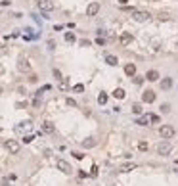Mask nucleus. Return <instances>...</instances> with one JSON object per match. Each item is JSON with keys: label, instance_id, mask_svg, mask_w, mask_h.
I'll return each mask as SVG.
<instances>
[{"label": "nucleus", "instance_id": "2eb2a0df", "mask_svg": "<svg viewBox=\"0 0 178 186\" xmlns=\"http://www.w3.org/2000/svg\"><path fill=\"white\" fill-rule=\"evenodd\" d=\"M105 63H109V65H117L119 63V60H117V56H105Z\"/></svg>", "mask_w": 178, "mask_h": 186}, {"label": "nucleus", "instance_id": "bb28decb", "mask_svg": "<svg viewBox=\"0 0 178 186\" xmlns=\"http://www.w3.org/2000/svg\"><path fill=\"white\" fill-rule=\"evenodd\" d=\"M96 44H100V46H104V44H105V38H104V37H98V38H96Z\"/></svg>", "mask_w": 178, "mask_h": 186}, {"label": "nucleus", "instance_id": "7ed1b4c3", "mask_svg": "<svg viewBox=\"0 0 178 186\" xmlns=\"http://www.w3.org/2000/svg\"><path fill=\"white\" fill-rule=\"evenodd\" d=\"M159 134L163 136V140H170V138L174 136V129H172L170 125H163V127L159 129Z\"/></svg>", "mask_w": 178, "mask_h": 186}, {"label": "nucleus", "instance_id": "c9c22d12", "mask_svg": "<svg viewBox=\"0 0 178 186\" xmlns=\"http://www.w3.org/2000/svg\"><path fill=\"white\" fill-rule=\"evenodd\" d=\"M29 81H31V83H37L38 77H37V75H31V79H29Z\"/></svg>", "mask_w": 178, "mask_h": 186}, {"label": "nucleus", "instance_id": "20e7f679", "mask_svg": "<svg viewBox=\"0 0 178 186\" xmlns=\"http://www.w3.org/2000/svg\"><path fill=\"white\" fill-rule=\"evenodd\" d=\"M38 8H40V12H44V14H50L52 10H54V2H52V0H38Z\"/></svg>", "mask_w": 178, "mask_h": 186}, {"label": "nucleus", "instance_id": "7c9ffc66", "mask_svg": "<svg viewBox=\"0 0 178 186\" xmlns=\"http://www.w3.org/2000/svg\"><path fill=\"white\" fill-rule=\"evenodd\" d=\"M81 46H90V40H86V38H82V40H81Z\"/></svg>", "mask_w": 178, "mask_h": 186}, {"label": "nucleus", "instance_id": "72a5a7b5", "mask_svg": "<svg viewBox=\"0 0 178 186\" xmlns=\"http://www.w3.org/2000/svg\"><path fill=\"white\" fill-rule=\"evenodd\" d=\"M73 155H75L77 159H82V157H84V155H82V154H79V152H73Z\"/></svg>", "mask_w": 178, "mask_h": 186}, {"label": "nucleus", "instance_id": "ddd939ff", "mask_svg": "<svg viewBox=\"0 0 178 186\" xmlns=\"http://www.w3.org/2000/svg\"><path fill=\"white\" fill-rule=\"evenodd\" d=\"M42 130H44V132H48V134H52V132H54V130H56V127L52 125L50 121H46L44 125H42Z\"/></svg>", "mask_w": 178, "mask_h": 186}, {"label": "nucleus", "instance_id": "b1692460", "mask_svg": "<svg viewBox=\"0 0 178 186\" xmlns=\"http://www.w3.org/2000/svg\"><path fill=\"white\" fill-rule=\"evenodd\" d=\"M65 40H67V42H75V35H73V33H65Z\"/></svg>", "mask_w": 178, "mask_h": 186}, {"label": "nucleus", "instance_id": "a211bd4d", "mask_svg": "<svg viewBox=\"0 0 178 186\" xmlns=\"http://www.w3.org/2000/svg\"><path fill=\"white\" fill-rule=\"evenodd\" d=\"M147 123H149V117H138V119H136V125H142V127H146Z\"/></svg>", "mask_w": 178, "mask_h": 186}, {"label": "nucleus", "instance_id": "dca6fc26", "mask_svg": "<svg viewBox=\"0 0 178 186\" xmlns=\"http://www.w3.org/2000/svg\"><path fill=\"white\" fill-rule=\"evenodd\" d=\"M170 86H172V79H163V81H161V88L169 90Z\"/></svg>", "mask_w": 178, "mask_h": 186}, {"label": "nucleus", "instance_id": "5701e85b", "mask_svg": "<svg viewBox=\"0 0 178 186\" xmlns=\"http://www.w3.org/2000/svg\"><path fill=\"white\" fill-rule=\"evenodd\" d=\"M98 102H100V104H102V106H104V104H105V102H107V94H105V92H102V94H100V96H98Z\"/></svg>", "mask_w": 178, "mask_h": 186}, {"label": "nucleus", "instance_id": "4468645a", "mask_svg": "<svg viewBox=\"0 0 178 186\" xmlns=\"http://www.w3.org/2000/svg\"><path fill=\"white\" fill-rule=\"evenodd\" d=\"M92 146H96V140H94V138L82 140V148H92Z\"/></svg>", "mask_w": 178, "mask_h": 186}, {"label": "nucleus", "instance_id": "4c0bfd02", "mask_svg": "<svg viewBox=\"0 0 178 186\" xmlns=\"http://www.w3.org/2000/svg\"><path fill=\"white\" fill-rule=\"evenodd\" d=\"M119 4H127V0H119Z\"/></svg>", "mask_w": 178, "mask_h": 186}, {"label": "nucleus", "instance_id": "f03ea898", "mask_svg": "<svg viewBox=\"0 0 178 186\" xmlns=\"http://www.w3.org/2000/svg\"><path fill=\"white\" fill-rule=\"evenodd\" d=\"M170 150H172V146H170V142H167V140H163V142L157 144V154L159 155H169Z\"/></svg>", "mask_w": 178, "mask_h": 186}, {"label": "nucleus", "instance_id": "e433bc0d", "mask_svg": "<svg viewBox=\"0 0 178 186\" xmlns=\"http://www.w3.org/2000/svg\"><path fill=\"white\" fill-rule=\"evenodd\" d=\"M67 104H69V106H77V102H75V100H71V98H67Z\"/></svg>", "mask_w": 178, "mask_h": 186}, {"label": "nucleus", "instance_id": "f257e3e1", "mask_svg": "<svg viewBox=\"0 0 178 186\" xmlns=\"http://www.w3.org/2000/svg\"><path fill=\"white\" fill-rule=\"evenodd\" d=\"M132 17L136 19V21H140V23H144V21H149V19H151V14H149V12H140V10H132Z\"/></svg>", "mask_w": 178, "mask_h": 186}, {"label": "nucleus", "instance_id": "6e6552de", "mask_svg": "<svg viewBox=\"0 0 178 186\" xmlns=\"http://www.w3.org/2000/svg\"><path fill=\"white\" fill-rule=\"evenodd\" d=\"M98 12H100V2H90L88 8H86V15L88 17H94Z\"/></svg>", "mask_w": 178, "mask_h": 186}, {"label": "nucleus", "instance_id": "a878e982", "mask_svg": "<svg viewBox=\"0 0 178 186\" xmlns=\"http://www.w3.org/2000/svg\"><path fill=\"white\" fill-rule=\"evenodd\" d=\"M142 83H144V77H134V84H138V86H140Z\"/></svg>", "mask_w": 178, "mask_h": 186}, {"label": "nucleus", "instance_id": "2f4dec72", "mask_svg": "<svg viewBox=\"0 0 178 186\" xmlns=\"http://www.w3.org/2000/svg\"><path fill=\"white\" fill-rule=\"evenodd\" d=\"M23 142H25V144H29V142H33V136L29 134V136H25V138H23Z\"/></svg>", "mask_w": 178, "mask_h": 186}, {"label": "nucleus", "instance_id": "a19ab883", "mask_svg": "<svg viewBox=\"0 0 178 186\" xmlns=\"http://www.w3.org/2000/svg\"><path fill=\"white\" fill-rule=\"evenodd\" d=\"M176 173H178V169H176Z\"/></svg>", "mask_w": 178, "mask_h": 186}, {"label": "nucleus", "instance_id": "4be33fe9", "mask_svg": "<svg viewBox=\"0 0 178 186\" xmlns=\"http://www.w3.org/2000/svg\"><path fill=\"white\" fill-rule=\"evenodd\" d=\"M132 113H136V115L142 113V106H140V104H132Z\"/></svg>", "mask_w": 178, "mask_h": 186}, {"label": "nucleus", "instance_id": "aec40b11", "mask_svg": "<svg viewBox=\"0 0 178 186\" xmlns=\"http://www.w3.org/2000/svg\"><path fill=\"white\" fill-rule=\"evenodd\" d=\"M67 88H69V81L61 79V81H59V90H67Z\"/></svg>", "mask_w": 178, "mask_h": 186}, {"label": "nucleus", "instance_id": "412c9836", "mask_svg": "<svg viewBox=\"0 0 178 186\" xmlns=\"http://www.w3.org/2000/svg\"><path fill=\"white\" fill-rule=\"evenodd\" d=\"M134 167H136L134 163H127V165H123V167H121V171H123V173H127V171H132Z\"/></svg>", "mask_w": 178, "mask_h": 186}, {"label": "nucleus", "instance_id": "f704fd0d", "mask_svg": "<svg viewBox=\"0 0 178 186\" xmlns=\"http://www.w3.org/2000/svg\"><path fill=\"white\" fill-rule=\"evenodd\" d=\"M96 175H98V167L94 165V167H92V177H96Z\"/></svg>", "mask_w": 178, "mask_h": 186}, {"label": "nucleus", "instance_id": "58836bf2", "mask_svg": "<svg viewBox=\"0 0 178 186\" xmlns=\"http://www.w3.org/2000/svg\"><path fill=\"white\" fill-rule=\"evenodd\" d=\"M176 48H178V42H176Z\"/></svg>", "mask_w": 178, "mask_h": 186}, {"label": "nucleus", "instance_id": "c756f323", "mask_svg": "<svg viewBox=\"0 0 178 186\" xmlns=\"http://www.w3.org/2000/svg\"><path fill=\"white\" fill-rule=\"evenodd\" d=\"M149 121L151 123H159V117H157V115H149Z\"/></svg>", "mask_w": 178, "mask_h": 186}, {"label": "nucleus", "instance_id": "1a4fd4ad", "mask_svg": "<svg viewBox=\"0 0 178 186\" xmlns=\"http://www.w3.org/2000/svg\"><path fill=\"white\" fill-rule=\"evenodd\" d=\"M142 102H146V104L155 102V92L153 90H146V92L142 94Z\"/></svg>", "mask_w": 178, "mask_h": 186}, {"label": "nucleus", "instance_id": "9b49d317", "mask_svg": "<svg viewBox=\"0 0 178 186\" xmlns=\"http://www.w3.org/2000/svg\"><path fill=\"white\" fill-rule=\"evenodd\" d=\"M124 73H127L128 77H134V75H136V65H134V63H127V65H124Z\"/></svg>", "mask_w": 178, "mask_h": 186}, {"label": "nucleus", "instance_id": "f3484780", "mask_svg": "<svg viewBox=\"0 0 178 186\" xmlns=\"http://www.w3.org/2000/svg\"><path fill=\"white\" fill-rule=\"evenodd\" d=\"M113 96H115V98H119V100H123L127 94H124V90H123V88H115V90H113Z\"/></svg>", "mask_w": 178, "mask_h": 186}, {"label": "nucleus", "instance_id": "473e14b6", "mask_svg": "<svg viewBox=\"0 0 178 186\" xmlns=\"http://www.w3.org/2000/svg\"><path fill=\"white\" fill-rule=\"evenodd\" d=\"M159 19H163V21H165V19H169V14H163V12H161V14H159Z\"/></svg>", "mask_w": 178, "mask_h": 186}, {"label": "nucleus", "instance_id": "6ab92c4d", "mask_svg": "<svg viewBox=\"0 0 178 186\" xmlns=\"http://www.w3.org/2000/svg\"><path fill=\"white\" fill-rule=\"evenodd\" d=\"M147 148H149V146H147L146 140H140V142H138V150H140V152H146Z\"/></svg>", "mask_w": 178, "mask_h": 186}, {"label": "nucleus", "instance_id": "ea45409f", "mask_svg": "<svg viewBox=\"0 0 178 186\" xmlns=\"http://www.w3.org/2000/svg\"><path fill=\"white\" fill-rule=\"evenodd\" d=\"M113 186H119V184H113Z\"/></svg>", "mask_w": 178, "mask_h": 186}, {"label": "nucleus", "instance_id": "393cba45", "mask_svg": "<svg viewBox=\"0 0 178 186\" xmlns=\"http://www.w3.org/2000/svg\"><path fill=\"white\" fill-rule=\"evenodd\" d=\"M73 90H75V92H82V90H84V86H82V84H75Z\"/></svg>", "mask_w": 178, "mask_h": 186}, {"label": "nucleus", "instance_id": "423d86ee", "mask_svg": "<svg viewBox=\"0 0 178 186\" xmlns=\"http://www.w3.org/2000/svg\"><path fill=\"white\" fill-rule=\"evenodd\" d=\"M56 165H58V169H59L61 173H65V175H71V171H73V169H71V165H69L65 159H58V161H56Z\"/></svg>", "mask_w": 178, "mask_h": 186}, {"label": "nucleus", "instance_id": "c85d7f7f", "mask_svg": "<svg viewBox=\"0 0 178 186\" xmlns=\"http://www.w3.org/2000/svg\"><path fill=\"white\" fill-rule=\"evenodd\" d=\"M54 77H56V79H59V81L63 79V77H61V73H59V69H54Z\"/></svg>", "mask_w": 178, "mask_h": 186}, {"label": "nucleus", "instance_id": "cd10ccee", "mask_svg": "<svg viewBox=\"0 0 178 186\" xmlns=\"http://www.w3.org/2000/svg\"><path fill=\"white\" fill-rule=\"evenodd\" d=\"M161 109H163V113H169V111H170L169 104H163V106H161Z\"/></svg>", "mask_w": 178, "mask_h": 186}, {"label": "nucleus", "instance_id": "39448f33", "mask_svg": "<svg viewBox=\"0 0 178 186\" xmlns=\"http://www.w3.org/2000/svg\"><path fill=\"white\" fill-rule=\"evenodd\" d=\"M4 146H6V150H8L10 154H17L19 152V142L17 140H6Z\"/></svg>", "mask_w": 178, "mask_h": 186}, {"label": "nucleus", "instance_id": "0eeeda50", "mask_svg": "<svg viewBox=\"0 0 178 186\" xmlns=\"http://www.w3.org/2000/svg\"><path fill=\"white\" fill-rule=\"evenodd\" d=\"M17 69L19 71H23V73H27V71H31V63H29V60L27 58H19L17 60Z\"/></svg>", "mask_w": 178, "mask_h": 186}, {"label": "nucleus", "instance_id": "9d476101", "mask_svg": "<svg viewBox=\"0 0 178 186\" xmlns=\"http://www.w3.org/2000/svg\"><path fill=\"white\" fill-rule=\"evenodd\" d=\"M119 42H121L123 46H128V44L132 42V33H123L121 38H119Z\"/></svg>", "mask_w": 178, "mask_h": 186}, {"label": "nucleus", "instance_id": "f8f14e48", "mask_svg": "<svg viewBox=\"0 0 178 186\" xmlns=\"http://www.w3.org/2000/svg\"><path fill=\"white\" fill-rule=\"evenodd\" d=\"M146 79H147V81H151V83H153V81H157V79H159V73H157L155 69H151V71H147Z\"/></svg>", "mask_w": 178, "mask_h": 186}]
</instances>
